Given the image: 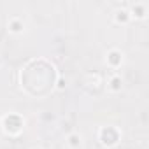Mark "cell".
Wrapping results in <instances>:
<instances>
[{
  "mask_svg": "<svg viewBox=\"0 0 149 149\" xmlns=\"http://www.w3.org/2000/svg\"><path fill=\"white\" fill-rule=\"evenodd\" d=\"M2 130L11 137H18L25 130V118L18 112H9L2 118Z\"/></svg>",
  "mask_w": 149,
  "mask_h": 149,
  "instance_id": "1",
  "label": "cell"
},
{
  "mask_svg": "<svg viewBox=\"0 0 149 149\" xmlns=\"http://www.w3.org/2000/svg\"><path fill=\"white\" fill-rule=\"evenodd\" d=\"M98 140L104 147H114L121 140V132H119L118 126H112V125L102 126L98 130Z\"/></svg>",
  "mask_w": 149,
  "mask_h": 149,
  "instance_id": "2",
  "label": "cell"
},
{
  "mask_svg": "<svg viewBox=\"0 0 149 149\" xmlns=\"http://www.w3.org/2000/svg\"><path fill=\"white\" fill-rule=\"evenodd\" d=\"M123 61H125V54L119 51V49H109L107 51V54H105V63H107V67H111V68H119L121 65H123Z\"/></svg>",
  "mask_w": 149,
  "mask_h": 149,
  "instance_id": "3",
  "label": "cell"
},
{
  "mask_svg": "<svg viewBox=\"0 0 149 149\" xmlns=\"http://www.w3.org/2000/svg\"><path fill=\"white\" fill-rule=\"evenodd\" d=\"M128 13H130L132 19H133V18H135V19H146V16H147V6H146L144 2H133V4L130 6Z\"/></svg>",
  "mask_w": 149,
  "mask_h": 149,
  "instance_id": "4",
  "label": "cell"
},
{
  "mask_svg": "<svg viewBox=\"0 0 149 149\" xmlns=\"http://www.w3.org/2000/svg\"><path fill=\"white\" fill-rule=\"evenodd\" d=\"M7 30H9L11 33H14V35H19V33L25 32V21H23L21 18L14 16V18L9 19V23H7Z\"/></svg>",
  "mask_w": 149,
  "mask_h": 149,
  "instance_id": "5",
  "label": "cell"
},
{
  "mask_svg": "<svg viewBox=\"0 0 149 149\" xmlns=\"http://www.w3.org/2000/svg\"><path fill=\"white\" fill-rule=\"evenodd\" d=\"M107 90L112 91V93H119V91L123 90V77L118 76V74L111 76L109 81H107Z\"/></svg>",
  "mask_w": 149,
  "mask_h": 149,
  "instance_id": "6",
  "label": "cell"
},
{
  "mask_svg": "<svg viewBox=\"0 0 149 149\" xmlns=\"http://www.w3.org/2000/svg\"><path fill=\"white\" fill-rule=\"evenodd\" d=\"M114 21H116L118 25H128V23L132 21V16H130L128 9H118V11L114 13Z\"/></svg>",
  "mask_w": 149,
  "mask_h": 149,
  "instance_id": "7",
  "label": "cell"
},
{
  "mask_svg": "<svg viewBox=\"0 0 149 149\" xmlns=\"http://www.w3.org/2000/svg\"><path fill=\"white\" fill-rule=\"evenodd\" d=\"M67 144H68V147H72V149H79L81 144H83V137H81L79 133H76V132H72V133L67 135Z\"/></svg>",
  "mask_w": 149,
  "mask_h": 149,
  "instance_id": "8",
  "label": "cell"
},
{
  "mask_svg": "<svg viewBox=\"0 0 149 149\" xmlns=\"http://www.w3.org/2000/svg\"><path fill=\"white\" fill-rule=\"evenodd\" d=\"M65 88H67V79H65V77H58V81H56V90L63 91Z\"/></svg>",
  "mask_w": 149,
  "mask_h": 149,
  "instance_id": "9",
  "label": "cell"
},
{
  "mask_svg": "<svg viewBox=\"0 0 149 149\" xmlns=\"http://www.w3.org/2000/svg\"><path fill=\"white\" fill-rule=\"evenodd\" d=\"M30 149H42V147H37V146H33V147H30Z\"/></svg>",
  "mask_w": 149,
  "mask_h": 149,
  "instance_id": "10",
  "label": "cell"
},
{
  "mask_svg": "<svg viewBox=\"0 0 149 149\" xmlns=\"http://www.w3.org/2000/svg\"><path fill=\"white\" fill-rule=\"evenodd\" d=\"M0 67H2V56H0Z\"/></svg>",
  "mask_w": 149,
  "mask_h": 149,
  "instance_id": "11",
  "label": "cell"
}]
</instances>
